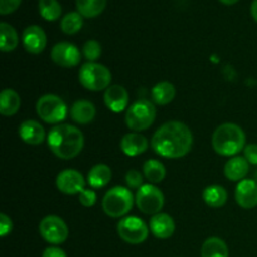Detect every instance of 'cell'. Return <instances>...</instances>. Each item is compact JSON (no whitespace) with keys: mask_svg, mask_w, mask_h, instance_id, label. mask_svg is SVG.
Instances as JSON below:
<instances>
[{"mask_svg":"<svg viewBox=\"0 0 257 257\" xmlns=\"http://www.w3.org/2000/svg\"><path fill=\"white\" fill-rule=\"evenodd\" d=\"M192 145V132L185 123L178 120H171L161 125L151 141L153 151L165 158L185 157L190 153Z\"/></svg>","mask_w":257,"mask_h":257,"instance_id":"6da1fadb","label":"cell"},{"mask_svg":"<svg viewBox=\"0 0 257 257\" xmlns=\"http://www.w3.org/2000/svg\"><path fill=\"white\" fill-rule=\"evenodd\" d=\"M48 146L55 157L72 160L77 157L84 146V136L72 124H58L48 135Z\"/></svg>","mask_w":257,"mask_h":257,"instance_id":"7a4b0ae2","label":"cell"},{"mask_svg":"<svg viewBox=\"0 0 257 257\" xmlns=\"http://www.w3.org/2000/svg\"><path fill=\"white\" fill-rule=\"evenodd\" d=\"M246 135L240 125L235 123H223L218 125L212 136V147L216 153L231 157L245 150Z\"/></svg>","mask_w":257,"mask_h":257,"instance_id":"3957f363","label":"cell"},{"mask_svg":"<svg viewBox=\"0 0 257 257\" xmlns=\"http://www.w3.org/2000/svg\"><path fill=\"white\" fill-rule=\"evenodd\" d=\"M135 201L130 188L115 186L104 195L102 207L105 215L109 217L120 218L132 210Z\"/></svg>","mask_w":257,"mask_h":257,"instance_id":"277c9868","label":"cell"},{"mask_svg":"<svg viewBox=\"0 0 257 257\" xmlns=\"http://www.w3.org/2000/svg\"><path fill=\"white\" fill-rule=\"evenodd\" d=\"M79 82L85 89L92 92L108 89L112 82V73L99 63L88 62L79 69Z\"/></svg>","mask_w":257,"mask_h":257,"instance_id":"5b68a950","label":"cell"},{"mask_svg":"<svg viewBox=\"0 0 257 257\" xmlns=\"http://www.w3.org/2000/svg\"><path fill=\"white\" fill-rule=\"evenodd\" d=\"M156 107L147 99H140L131 104L125 112V124L135 132L148 130L156 119Z\"/></svg>","mask_w":257,"mask_h":257,"instance_id":"8992f818","label":"cell"},{"mask_svg":"<svg viewBox=\"0 0 257 257\" xmlns=\"http://www.w3.org/2000/svg\"><path fill=\"white\" fill-rule=\"evenodd\" d=\"M35 109L40 119L49 124L63 122L68 114V108L64 100L55 94H45L40 97L35 105Z\"/></svg>","mask_w":257,"mask_h":257,"instance_id":"52a82bcc","label":"cell"},{"mask_svg":"<svg viewBox=\"0 0 257 257\" xmlns=\"http://www.w3.org/2000/svg\"><path fill=\"white\" fill-rule=\"evenodd\" d=\"M117 232L124 242L131 245H140L147 240L150 230L145 221L141 220L140 217L128 216L117 223Z\"/></svg>","mask_w":257,"mask_h":257,"instance_id":"ba28073f","label":"cell"},{"mask_svg":"<svg viewBox=\"0 0 257 257\" xmlns=\"http://www.w3.org/2000/svg\"><path fill=\"white\" fill-rule=\"evenodd\" d=\"M136 203L141 212L146 215H157L165 205V196L162 191L152 183L143 185L136 195Z\"/></svg>","mask_w":257,"mask_h":257,"instance_id":"9c48e42d","label":"cell"},{"mask_svg":"<svg viewBox=\"0 0 257 257\" xmlns=\"http://www.w3.org/2000/svg\"><path fill=\"white\" fill-rule=\"evenodd\" d=\"M39 233L47 242L53 245H60L69 235V230L64 221L54 215L43 218L39 223Z\"/></svg>","mask_w":257,"mask_h":257,"instance_id":"30bf717a","label":"cell"},{"mask_svg":"<svg viewBox=\"0 0 257 257\" xmlns=\"http://www.w3.org/2000/svg\"><path fill=\"white\" fill-rule=\"evenodd\" d=\"M52 60L63 68L77 67L80 63V52L74 44L68 42H60L53 47L50 53Z\"/></svg>","mask_w":257,"mask_h":257,"instance_id":"8fae6325","label":"cell"},{"mask_svg":"<svg viewBox=\"0 0 257 257\" xmlns=\"http://www.w3.org/2000/svg\"><path fill=\"white\" fill-rule=\"evenodd\" d=\"M55 183L58 190L65 195H77L85 190V180L82 173L70 168L58 173Z\"/></svg>","mask_w":257,"mask_h":257,"instance_id":"7c38bea8","label":"cell"},{"mask_svg":"<svg viewBox=\"0 0 257 257\" xmlns=\"http://www.w3.org/2000/svg\"><path fill=\"white\" fill-rule=\"evenodd\" d=\"M22 42L28 53L40 54L47 47V34L39 25H29L23 32Z\"/></svg>","mask_w":257,"mask_h":257,"instance_id":"4fadbf2b","label":"cell"},{"mask_svg":"<svg viewBox=\"0 0 257 257\" xmlns=\"http://www.w3.org/2000/svg\"><path fill=\"white\" fill-rule=\"evenodd\" d=\"M236 202L245 210L257 206V182L253 180H242L238 182L235 192Z\"/></svg>","mask_w":257,"mask_h":257,"instance_id":"5bb4252c","label":"cell"},{"mask_svg":"<svg viewBox=\"0 0 257 257\" xmlns=\"http://www.w3.org/2000/svg\"><path fill=\"white\" fill-rule=\"evenodd\" d=\"M104 103L109 110L114 113H120L127 109L130 95L122 85H110L104 92Z\"/></svg>","mask_w":257,"mask_h":257,"instance_id":"9a60e30c","label":"cell"},{"mask_svg":"<svg viewBox=\"0 0 257 257\" xmlns=\"http://www.w3.org/2000/svg\"><path fill=\"white\" fill-rule=\"evenodd\" d=\"M148 145L150 143L147 138L137 132L127 133L120 140V150L125 156H130V157H136L145 153L148 150Z\"/></svg>","mask_w":257,"mask_h":257,"instance_id":"2e32d148","label":"cell"},{"mask_svg":"<svg viewBox=\"0 0 257 257\" xmlns=\"http://www.w3.org/2000/svg\"><path fill=\"white\" fill-rule=\"evenodd\" d=\"M150 228L155 237L160 238V240H166L175 233L176 225L170 215L160 212L151 218Z\"/></svg>","mask_w":257,"mask_h":257,"instance_id":"e0dca14e","label":"cell"},{"mask_svg":"<svg viewBox=\"0 0 257 257\" xmlns=\"http://www.w3.org/2000/svg\"><path fill=\"white\" fill-rule=\"evenodd\" d=\"M19 136L25 143L38 146L44 142L45 131L43 125L37 120H24L19 127Z\"/></svg>","mask_w":257,"mask_h":257,"instance_id":"ac0fdd59","label":"cell"},{"mask_svg":"<svg viewBox=\"0 0 257 257\" xmlns=\"http://www.w3.org/2000/svg\"><path fill=\"white\" fill-rule=\"evenodd\" d=\"M250 171V163L245 157H232L225 165V176L227 180L237 182L242 181Z\"/></svg>","mask_w":257,"mask_h":257,"instance_id":"d6986e66","label":"cell"},{"mask_svg":"<svg viewBox=\"0 0 257 257\" xmlns=\"http://www.w3.org/2000/svg\"><path fill=\"white\" fill-rule=\"evenodd\" d=\"M70 117L75 123L88 124L95 117V107L89 100H77L70 108Z\"/></svg>","mask_w":257,"mask_h":257,"instance_id":"ffe728a7","label":"cell"},{"mask_svg":"<svg viewBox=\"0 0 257 257\" xmlns=\"http://www.w3.org/2000/svg\"><path fill=\"white\" fill-rule=\"evenodd\" d=\"M112 180V171L107 165H95L94 167L90 168L87 176V183L93 188V190H98V188H103L108 185Z\"/></svg>","mask_w":257,"mask_h":257,"instance_id":"44dd1931","label":"cell"},{"mask_svg":"<svg viewBox=\"0 0 257 257\" xmlns=\"http://www.w3.org/2000/svg\"><path fill=\"white\" fill-rule=\"evenodd\" d=\"M202 198L205 201V203L207 206L212 208H218L222 207L226 202H227V191L222 187V186L218 185H212L208 186L203 190Z\"/></svg>","mask_w":257,"mask_h":257,"instance_id":"7402d4cb","label":"cell"},{"mask_svg":"<svg viewBox=\"0 0 257 257\" xmlns=\"http://www.w3.org/2000/svg\"><path fill=\"white\" fill-rule=\"evenodd\" d=\"M151 95H152L153 103L158 105H166L175 99L176 88L170 82H160L152 88Z\"/></svg>","mask_w":257,"mask_h":257,"instance_id":"603a6c76","label":"cell"},{"mask_svg":"<svg viewBox=\"0 0 257 257\" xmlns=\"http://www.w3.org/2000/svg\"><path fill=\"white\" fill-rule=\"evenodd\" d=\"M20 97L15 90L3 89L0 94V113L5 117L14 115L20 108Z\"/></svg>","mask_w":257,"mask_h":257,"instance_id":"cb8c5ba5","label":"cell"},{"mask_svg":"<svg viewBox=\"0 0 257 257\" xmlns=\"http://www.w3.org/2000/svg\"><path fill=\"white\" fill-rule=\"evenodd\" d=\"M202 257H228V247L223 240L220 237H210L203 242L201 248Z\"/></svg>","mask_w":257,"mask_h":257,"instance_id":"d4e9b609","label":"cell"},{"mask_svg":"<svg viewBox=\"0 0 257 257\" xmlns=\"http://www.w3.org/2000/svg\"><path fill=\"white\" fill-rule=\"evenodd\" d=\"M19 44V37L14 28L8 23H0V48L2 52H13Z\"/></svg>","mask_w":257,"mask_h":257,"instance_id":"484cf974","label":"cell"},{"mask_svg":"<svg viewBox=\"0 0 257 257\" xmlns=\"http://www.w3.org/2000/svg\"><path fill=\"white\" fill-rule=\"evenodd\" d=\"M107 0H75L77 12L83 18H95L103 13Z\"/></svg>","mask_w":257,"mask_h":257,"instance_id":"4316f807","label":"cell"},{"mask_svg":"<svg viewBox=\"0 0 257 257\" xmlns=\"http://www.w3.org/2000/svg\"><path fill=\"white\" fill-rule=\"evenodd\" d=\"M143 173L151 183H160L166 177V167L157 160H148L143 165Z\"/></svg>","mask_w":257,"mask_h":257,"instance_id":"83f0119b","label":"cell"},{"mask_svg":"<svg viewBox=\"0 0 257 257\" xmlns=\"http://www.w3.org/2000/svg\"><path fill=\"white\" fill-rule=\"evenodd\" d=\"M38 8H39V13L43 19L48 22H54L59 19L62 14V5L58 0H39Z\"/></svg>","mask_w":257,"mask_h":257,"instance_id":"f1b7e54d","label":"cell"},{"mask_svg":"<svg viewBox=\"0 0 257 257\" xmlns=\"http://www.w3.org/2000/svg\"><path fill=\"white\" fill-rule=\"evenodd\" d=\"M83 27V17L78 12H70L62 18L60 29L64 34L73 35L79 32Z\"/></svg>","mask_w":257,"mask_h":257,"instance_id":"f546056e","label":"cell"},{"mask_svg":"<svg viewBox=\"0 0 257 257\" xmlns=\"http://www.w3.org/2000/svg\"><path fill=\"white\" fill-rule=\"evenodd\" d=\"M102 54V47L97 40H88L83 45V55L88 62H95Z\"/></svg>","mask_w":257,"mask_h":257,"instance_id":"4dcf8cb0","label":"cell"},{"mask_svg":"<svg viewBox=\"0 0 257 257\" xmlns=\"http://www.w3.org/2000/svg\"><path fill=\"white\" fill-rule=\"evenodd\" d=\"M125 183H127L128 188L132 190H140L143 186V177L141 172L137 170H130L125 173Z\"/></svg>","mask_w":257,"mask_h":257,"instance_id":"1f68e13d","label":"cell"},{"mask_svg":"<svg viewBox=\"0 0 257 257\" xmlns=\"http://www.w3.org/2000/svg\"><path fill=\"white\" fill-rule=\"evenodd\" d=\"M20 4L22 0H0V14H12L20 7Z\"/></svg>","mask_w":257,"mask_h":257,"instance_id":"d6a6232c","label":"cell"},{"mask_svg":"<svg viewBox=\"0 0 257 257\" xmlns=\"http://www.w3.org/2000/svg\"><path fill=\"white\" fill-rule=\"evenodd\" d=\"M79 202L84 207H92L97 202V193L93 190H84L79 193Z\"/></svg>","mask_w":257,"mask_h":257,"instance_id":"836d02e7","label":"cell"},{"mask_svg":"<svg viewBox=\"0 0 257 257\" xmlns=\"http://www.w3.org/2000/svg\"><path fill=\"white\" fill-rule=\"evenodd\" d=\"M13 230V222L9 216L5 213H0V236L5 237L9 235Z\"/></svg>","mask_w":257,"mask_h":257,"instance_id":"e575fe53","label":"cell"},{"mask_svg":"<svg viewBox=\"0 0 257 257\" xmlns=\"http://www.w3.org/2000/svg\"><path fill=\"white\" fill-rule=\"evenodd\" d=\"M243 155L250 165H257V145H247L243 150Z\"/></svg>","mask_w":257,"mask_h":257,"instance_id":"d590c367","label":"cell"},{"mask_svg":"<svg viewBox=\"0 0 257 257\" xmlns=\"http://www.w3.org/2000/svg\"><path fill=\"white\" fill-rule=\"evenodd\" d=\"M42 257H67L65 252L58 247H48L45 248Z\"/></svg>","mask_w":257,"mask_h":257,"instance_id":"8d00e7d4","label":"cell"},{"mask_svg":"<svg viewBox=\"0 0 257 257\" xmlns=\"http://www.w3.org/2000/svg\"><path fill=\"white\" fill-rule=\"evenodd\" d=\"M251 15H252L253 20L257 23V0H253L251 4Z\"/></svg>","mask_w":257,"mask_h":257,"instance_id":"74e56055","label":"cell"},{"mask_svg":"<svg viewBox=\"0 0 257 257\" xmlns=\"http://www.w3.org/2000/svg\"><path fill=\"white\" fill-rule=\"evenodd\" d=\"M220 2L225 5H233V4H236L238 0H220Z\"/></svg>","mask_w":257,"mask_h":257,"instance_id":"f35d334b","label":"cell"}]
</instances>
